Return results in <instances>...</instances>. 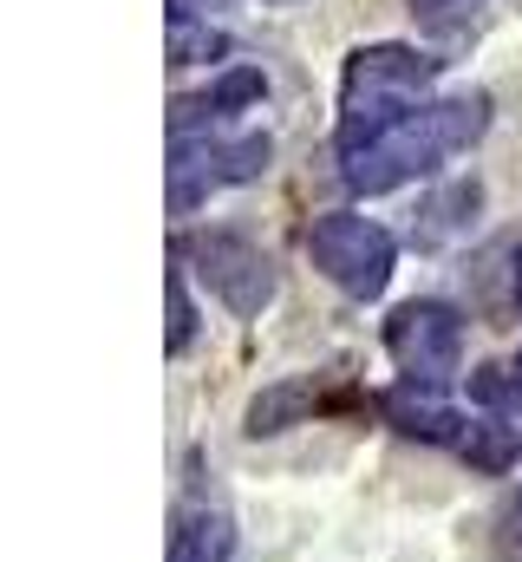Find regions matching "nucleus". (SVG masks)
<instances>
[{
	"label": "nucleus",
	"mask_w": 522,
	"mask_h": 562,
	"mask_svg": "<svg viewBox=\"0 0 522 562\" xmlns=\"http://www.w3.org/2000/svg\"><path fill=\"white\" fill-rule=\"evenodd\" d=\"M484 132H490V92L431 99L405 125H392L379 144H366L360 157H340V177H347L353 196H386L411 177H431L451 150H470Z\"/></svg>",
	"instance_id": "obj_1"
},
{
	"label": "nucleus",
	"mask_w": 522,
	"mask_h": 562,
	"mask_svg": "<svg viewBox=\"0 0 522 562\" xmlns=\"http://www.w3.org/2000/svg\"><path fill=\"white\" fill-rule=\"evenodd\" d=\"M444 72V59L418 53V46H398V40H379V46H353L347 53V72H340V157H360L366 144H379L392 125H405L418 105H431V79Z\"/></svg>",
	"instance_id": "obj_2"
},
{
	"label": "nucleus",
	"mask_w": 522,
	"mask_h": 562,
	"mask_svg": "<svg viewBox=\"0 0 522 562\" xmlns=\"http://www.w3.org/2000/svg\"><path fill=\"white\" fill-rule=\"evenodd\" d=\"M307 256H314V269L333 281L340 294L379 301L386 281H392V262H398V243H392V229H379L373 216L327 210V216H314V229H307Z\"/></svg>",
	"instance_id": "obj_3"
},
{
	"label": "nucleus",
	"mask_w": 522,
	"mask_h": 562,
	"mask_svg": "<svg viewBox=\"0 0 522 562\" xmlns=\"http://www.w3.org/2000/svg\"><path fill=\"white\" fill-rule=\"evenodd\" d=\"M177 256L196 262L203 288H209L229 314H242V321H256L261 307L281 294L274 256H268L261 243H249V236H236V229H196V236L177 243Z\"/></svg>",
	"instance_id": "obj_4"
},
{
	"label": "nucleus",
	"mask_w": 522,
	"mask_h": 562,
	"mask_svg": "<svg viewBox=\"0 0 522 562\" xmlns=\"http://www.w3.org/2000/svg\"><path fill=\"white\" fill-rule=\"evenodd\" d=\"M386 353L405 373V386L438 393L464 367V314L451 301H405L386 321Z\"/></svg>",
	"instance_id": "obj_5"
},
{
	"label": "nucleus",
	"mask_w": 522,
	"mask_h": 562,
	"mask_svg": "<svg viewBox=\"0 0 522 562\" xmlns=\"http://www.w3.org/2000/svg\"><path fill=\"white\" fill-rule=\"evenodd\" d=\"M274 144L268 132H236V138H170V210H196L209 190L256 183L268 170Z\"/></svg>",
	"instance_id": "obj_6"
},
{
	"label": "nucleus",
	"mask_w": 522,
	"mask_h": 562,
	"mask_svg": "<svg viewBox=\"0 0 522 562\" xmlns=\"http://www.w3.org/2000/svg\"><path fill=\"white\" fill-rule=\"evenodd\" d=\"M347 406H360V393H353L340 373H307V380H281V386L256 393V400H249V419H242V431H249V438H274V431L300 425L307 413L320 419V413H347Z\"/></svg>",
	"instance_id": "obj_7"
},
{
	"label": "nucleus",
	"mask_w": 522,
	"mask_h": 562,
	"mask_svg": "<svg viewBox=\"0 0 522 562\" xmlns=\"http://www.w3.org/2000/svg\"><path fill=\"white\" fill-rule=\"evenodd\" d=\"M379 413L398 438H418V445H438V451H451V458H464V445H470V431H477V413H457V406H444L438 393H424V386H392L379 393Z\"/></svg>",
	"instance_id": "obj_8"
},
{
	"label": "nucleus",
	"mask_w": 522,
	"mask_h": 562,
	"mask_svg": "<svg viewBox=\"0 0 522 562\" xmlns=\"http://www.w3.org/2000/svg\"><path fill=\"white\" fill-rule=\"evenodd\" d=\"M261 92H268V79H261L256 66H229L216 86L170 99V138H196V125H216L223 112H242V105H256Z\"/></svg>",
	"instance_id": "obj_9"
},
{
	"label": "nucleus",
	"mask_w": 522,
	"mask_h": 562,
	"mask_svg": "<svg viewBox=\"0 0 522 562\" xmlns=\"http://www.w3.org/2000/svg\"><path fill=\"white\" fill-rule=\"evenodd\" d=\"M236 557V524L216 504H177L163 562H229Z\"/></svg>",
	"instance_id": "obj_10"
},
{
	"label": "nucleus",
	"mask_w": 522,
	"mask_h": 562,
	"mask_svg": "<svg viewBox=\"0 0 522 562\" xmlns=\"http://www.w3.org/2000/svg\"><path fill=\"white\" fill-rule=\"evenodd\" d=\"M477 210H484V183H477V177H457V183H444V190L411 216V243H418V249H444V243H457V236L477 223Z\"/></svg>",
	"instance_id": "obj_11"
},
{
	"label": "nucleus",
	"mask_w": 522,
	"mask_h": 562,
	"mask_svg": "<svg viewBox=\"0 0 522 562\" xmlns=\"http://www.w3.org/2000/svg\"><path fill=\"white\" fill-rule=\"evenodd\" d=\"M470 400L497 419H522V347L510 360H490V367L470 373Z\"/></svg>",
	"instance_id": "obj_12"
},
{
	"label": "nucleus",
	"mask_w": 522,
	"mask_h": 562,
	"mask_svg": "<svg viewBox=\"0 0 522 562\" xmlns=\"http://www.w3.org/2000/svg\"><path fill=\"white\" fill-rule=\"evenodd\" d=\"M163 53H170V66H209V59L229 53V33L196 20V13H170V46Z\"/></svg>",
	"instance_id": "obj_13"
},
{
	"label": "nucleus",
	"mask_w": 522,
	"mask_h": 562,
	"mask_svg": "<svg viewBox=\"0 0 522 562\" xmlns=\"http://www.w3.org/2000/svg\"><path fill=\"white\" fill-rule=\"evenodd\" d=\"M163 301H170V321H163V347L183 353L190 334H196V301H190V281H183V256L170 249V276H163Z\"/></svg>",
	"instance_id": "obj_14"
},
{
	"label": "nucleus",
	"mask_w": 522,
	"mask_h": 562,
	"mask_svg": "<svg viewBox=\"0 0 522 562\" xmlns=\"http://www.w3.org/2000/svg\"><path fill=\"white\" fill-rule=\"evenodd\" d=\"M497 550H503V562H522V491L503 504V517H497Z\"/></svg>",
	"instance_id": "obj_15"
},
{
	"label": "nucleus",
	"mask_w": 522,
	"mask_h": 562,
	"mask_svg": "<svg viewBox=\"0 0 522 562\" xmlns=\"http://www.w3.org/2000/svg\"><path fill=\"white\" fill-rule=\"evenodd\" d=\"M510 288H517V307H522V249L510 256Z\"/></svg>",
	"instance_id": "obj_16"
},
{
	"label": "nucleus",
	"mask_w": 522,
	"mask_h": 562,
	"mask_svg": "<svg viewBox=\"0 0 522 562\" xmlns=\"http://www.w3.org/2000/svg\"><path fill=\"white\" fill-rule=\"evenodd\" d=\"M190 7H209V0H170V13H190Z\"/></svg>",
	"instance_id": "obj_17"
},
{
	"label": "nucleus",
	"mask_w": 522,
	"mask_h": 562,
	"mask_svg": "<svg viewBox=\"0 0 522 562\" xmlns=\"http://www.w3.org/2000/svg\"><path fill=\"white\" fill-rule=\"evenodd\" d=\"M274 7H287V0H274Z\"/></svg>",
	"instance_id": "obj_18"
}]
</instances>
